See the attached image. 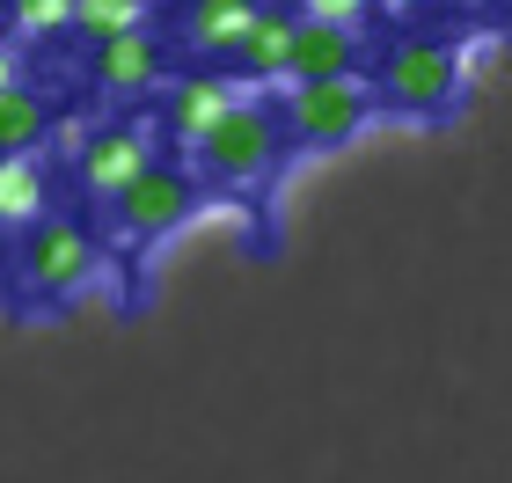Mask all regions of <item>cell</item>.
I'll list each match as a JSON object with an SVG mask.
<instances>
[{
    "label": "cell",
    "mask_w": 512,
    "mask_h": 483,
    "mask_svg": "<svg viewBox=\"0 0 512 483\" xmlns=\"http://www.w3.org/2000/svg\"><path fill=\"white\" fill-rule=\"evenodd\" d=\"M366 88H374V103L403 125H447L454 110L469 103V59H461L454 37L410 30L366 66Z\"/></svg>",
    "instance_id": "6da1fadb"
},
{
    "label": "cell",
    "mask_w": 512,
    "mask_h": 483,
    "mask_svg": "<svg viewBox=\"0 0 512 483\" xmlns=\"http://www.w3.org/2000/svg\"><path fill=\"white\" fill-rule=\"evenodd\" d=\"M278 161H286V132H278L271 103L264 96H235L213 118V132L191 147V176L205 183V191H242V198H256L278 176Z\"/></svg>",
    "instance_id": "7a4b0ae2"
},
{
    "label": "cell",
    "mask_w": 512,
    "mask_h": 483,
    "mask_svg": "<svg viewBox=\"0 0 512 483\" xmlns=\"http://www.w3.org/2000/svg\"><path fill=\"white\" fill-rule=\"evenodd\" d=\"M278 132H286V154H337L352 147L359 132H374L381 103L374 88H366V74H344V81H286V96L271 103Z\"/></svg>",
    "instance_id": "3957f363"
},
{
    "label": "cell",
    "mask_w": 512,
    "mask_h": 483,
    "mask_svg": "<svg viewBox=\"0 0 512 483\" xmlns=\"http://www.w3.org/2000/svg\"><path fill=\"white\" fill-rule=\"evenodd\" d=\"M15 279L30 301H74V293L96 286V271H103V242H96V227L74 220V213H44L37 227H22L15 235Z\"/></svg>",
    "instance_id": "277c9868"
},
{
    "label": "cell",
    "mask_w": 512,
    "mask_h": 483,
    "mask_svg": "<svg viewBox=\"0 0 512 483\" xmlns=\"http://www.w3.org/2000/svg\"><path fill=\"white\" fill-rule=\"evenodd\" d=\"M198 198H205V183L191 176V161H147L118 198H110V227H118V242L132 249H154V242H169L183 220L198 213Z\"/></svg>",
    "instance_id": "5b68a950"
},
{
    "label": "cell",
    "mask_w": 512,
    "mask_h": 483,
    "mask_svg": "<svg viewBox=\"0 0 512 483\" xmlns=\"http://www.w3.org/2000/svg\"><path fill=\"white\" fill-rule=\"evenodd\" d=\"M147 161H154V132L147 125H96V132H81V191L110 205Z\"/></svg>",
    "instance_id": "8992f818"
},
{
    "label": "cell",
    "mask_w": 512,
    "mask_h": 483,
    "mask_svg": "<svg viewBox=\"0 0 512 483\" xmlns=\"http://www.w3.org/2000/svg\"><path fill=\"white\" fill-rule=\"evenodd\" d=\"M366 37L352 22H315L300 15L293 30V52H286V81H344V74H366Z\"/></svg>",
    "instance_id": "52a82bcc"
},
{
    "label": "cell",
    "mask_w": 512,
    "mask_h": 483,
    "mask_svg": "<svg viewBox=\"0 0 512 483\" xmlns=\"http://www.w3.org/2000/svg\"><path fill=\"white\" fill-rule=\"evenodd\" d=\"M293 30H300V8H278V0H256V15H249V30L235 37V74L249 88H278L286 81V52H293Z\"/></svg>",
    "instance_id": "ba28073f"
},
{
    "label": "cell",
    "mask_w": 512,
    "mask_h": 483,
    "mask_svg": "<svg viewBox=\"0 0 512 483\" xmlns=\"http://www.w3.org/2000/svg\"><path fill=\"white\" fill-rule=\"evenodd\" d=\"M235 96H242V88L227 81V74H213V66H191V74H176L169 96H161V125H169L176 147H198L205 132H213V118H220Z\"/></svg>",
    "instance_id": "9c48e42d"
},
{
    "label": "cell",
    "mask_w": 512,
    "mask_h": 483,
    "mask_svg": "<svg viewBox=\"0 0 512 483\" xmlns=\"http://www.w3.org/2000/svg\"><path fill=\"white\" fill-rule=\"evenodd\" d=\"M161 66H169V44L154 37V22L96 44V88L103 96H147V88H161Z\"/></svg>",
    "instance_id": "30bf717a"
},
{
    "label": "cell",
    "mask_w": 512,
    "mask_h": 483,
    "mask_svg": "<svg viewBox=\"0 0 512 483\" xmlns=\"http://www.w3.org/2000/svg\"><path fill=\"white\" fill-rule=\"evenodd\" d=\"M52 213V169L44 154H0V235H22Z\"/></svg>",
    "instance_id": "8fae6325"
},
{
    "label": "cell",
    "mask_w": 512,
    "mask_h": 483,
    "mask_svg": "<svg viewBox=\"0 0 512 483\" xmlns=\"http://www.w3.org/2000/svg\"><path fill=\"white\" fill-rule=\"evenodd\" d=\"M52 96L30 81L0 88V154H44V140H52Z\"/></svg>",
    "instance_id": "7c38bea8"
},
{
    "label": "cell",
    "mask_w": 512,
    "mask_h": 483,
    "mask_svg": "<svg viewBox=\"0 0 512 483\" xmlns=\"http://www.w3.org/2000/svg\"><path fill=\"white\" fill-rule=\"evenodd\" d=\"M256 0H183V44L205 59H227L235 52V37L249 30Z\"/></svg>",
    "instance_id": "4fadbf2b"
},
{
    "label": "cell",
    "mask_w": 512,
    "mask_h": 483,
    "mask_svg": "<svg viewBox=\"0 0 512 483\" xmlns=\"http://www.w3.org/2000/svg\"><path fill=\"white\" fill-rule=\"evenodd\" d=\"M147 8H154V0H74V30H81L88 44H110V37L139 30Z\"/></svg>",
    "instance_id": "5bb4252c"
},
{
    "label": "cell",
    "mask_w": 512,
    "mask_h": 483,
    "mask_svg": "<svg viewBox=\"0 0 512 483\" xmlns=\"http://www.w3.org/2000/svg\"><path fill=\"white\" fill-rule=\"evenodd\" d=\"M0 15L15 22V37H66L74 30V0H0Z\"/></svg>",
    "instance_id": "9a60e30c"
},
{
    "label": "cell",
    "mask_w": 512,
    "mask_h": 483,
    "mask_svg": "<svg viewBox=\"0 0 512 483\" xmlns=\"http://www.w3.org/2000/svg\"><path fill=\"white\" fill-rule=\"evenodd\" d=\"M300 15H315V22H352V30H359V22L374 15V0H300Z\"/></svg>",
    "instance_id": "2e32d148"
},
{
    "label": "cell",
    "mask_w": 512,
    "mask_h": 483,
    "mask_svg": "<svg viewBox=\"0 0 512 483\" xmlns=\"http://www.w3.org/2000/svg\"><path fill=\"white\" fill-rule=\"evenodd\" d=\"M374 15H388V22H439L447 0H374Z\"/></svg>",
    "instance_id": "e0dca14e"
},
{
    "label": "cell",
    "mask_w": 512,
    "mask_h": 483,
    "mask_svg": "<svg viewBox=\"0 0 512 483\" xmlns=\"http://www.w3.org/2000/svg\"><path fill=\"white\" fill-rule=\"evenodd\" d=\"M22 81V52H15V37H0V88H15Z\"/></svg>",
    "instance_id": "ac0fdd59"
}]
</instances>
